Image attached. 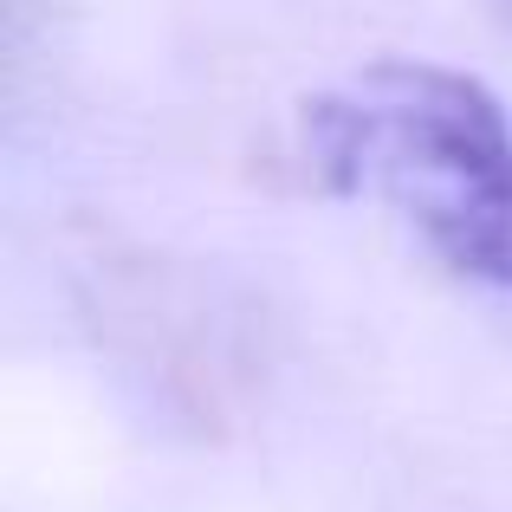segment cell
<instances>
[{
	"label": "cell",
	"mask_w": 512,
	"mask_h": 512,
	"mask_svg": "<svg viewBox=\"0 0 512 512\" xmlns=\"http://www.w3.org/2000/svg\"><path fill=\"white\" fill-rule=\"evenodd\" d=\"M299 156L318 188L396 214L454 279L512 299V117L480 78L363 65L305 98Z\"/></svg>",
	"instance_id": "1"
}]
</instances>
